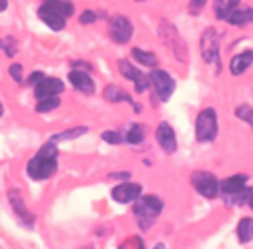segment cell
I'll return each mask as SVG.
<instances>
[{
  "label": "cell",
  "mask_w": 253,
  "mask_h": 249,
  "mask_svg": "<svg viewBox=\"0 0 253 249\" xmlns=\"http://www.w3.org/2000/svg\"><path fill=\"white\" fill-rule=\"evenodd\" d=\"M56 157H58V151L54 147L52 141H48L33 159L28 161V167H26V173L30 175V179H37V181H42V179H48L56 173Z\"/></svg>",
  "instance_id": "cell-1"
},
{
  "label": "cell",
  "mask_w": 253,
  "mask_h": 249,
  "mask_svg": "<svg viewBox=\"0 0 253 249\" xmlns=\"http://www.w3.org/2000/svg\"><path fill=\"white\" fill-rule=\"evenodd\" d=\"M163 211V201L155 195H147V197H139L133 205V213L139 219L141 229H149L153 225V221L159 217V213Z\"/></svg>",
  "instance_id": "cell-2"
},
{
  "label": "cell",
  "mask_w": 253,
  "mask_h": 249,
  "mask_svg": "<svg viewBox=\"0 0 253 249\" xmlns=\"http://www.w3.org/2000/svg\"><path fill=\"white\" fill-rule=\"evenodd\" d=\"M195 135H197L199 143H211L217 137V113H215V109L207 107L197 115Z\"/></svg>",
  "instance_id": "cell-3"
},
{
  "label": "cell",
  "mask_w": 253,
  "mask_h": 249,
  "mask_svg": "<svg viewBox=\"0 0 253 249\" xmlns=\"http://www.w3.org/2000/svg\"><path fill=\"white\" fill-rule=\"evenodd\" d=\"M245 183H247V175H243V173L233 175V177H227V179L221 181V193L225 195L227 203L247 201L249 189H245Z\"/></svg>",
  "instance_id": "cell-4"
},
{
  "label": "cell",
  "mask_w": 253,
  "mask_h": 249,
  "mask_svg": "<svg viewBox=\"0 0 253 249\" xmlns=\"http://www.w3.org/2000/svg\"><path fill=\"white\" fill-rule=\"evenodd\" d=\"M191 183H193V187L197 189V193H201L207 199H215L221 193V183L209 171H197V173H193Z\"/></svg>",
  "instance_id": "cell-5"
},
{
  "label": "cell",
  "mask_w": 253,
  "mask_h": 249,
  "mask_svg": "<svg viewBox=\"0 0 253 249\" xmlns=\"http://www.w3.org/2000/svg\"><path fill=\"white\" fill-rule=\"evenodd\" d=\"M109 37L117 42V44H125L129 42L131 37H133V24L126 16H111L109 20Z\"/></svg>",
  "instance_id": "cell-6"
},
{
  "label": "cell",
  "mask_w": 253,
  "mask_h": 249,
  "mask_svg": "<svg viewBox=\"0 0 253 249\" xmlns=\"http://www.w3.org/2000/svg\"><path fill=\"white\" fill-rule=\"evenodd\" d=\"M149 81H151V84L155 86L157 95H159L161 101H169V99H171L173 90H175V81L171 79L169 73L157 69V71H153V73L149 75Z\"/></svg>",
  "instance_id": "cell-7"
},
{
  "label": "cell",
  "mask_w": 253,
  "mask_h": 249,
  "mask_svg": "<svg viewBox=\"0 0 253 249\" xmlns=\"http://www.w3.org/2000/svg\"><path fill=\"white\" fill-rule=\"evenodd\" d=\"M219 39L221 35L213 28H207L201 37V54L205 62H219Z\"/></svg>",
  "instance_id": "cell-8"
},
{
  "label": "cell",
  "mask_w": 253,
  "mask_h": 249,
  "mask_svg": "<svg viewBox=\"0 0 253 249\" xmlns=\"http://www.w3.org/2000/svg\"><path fill=\"white\" fill-rule=\"evenodd\" d=\"M39 16L52 30H62V28H65V24H67V18L62 16V12L56 6L46 4V2H42V6L39 8Z\"/></svg>",
  "instance_id": "cell-9"
},
{
  "label": "cell",
  "mask_w": 253,
  "mask_h": 249,
  "mask_svg": "<svg viewBox=\"0 0 253 249\" xmlns=\"http://www.w3.org/2000/svg\"><path fill=\"white\" fill-rule=\"evenodd\" d=\"M141 191H143V187L139 183H121L111 191V195L117 203H131L141 197Z\"/></svg>",
  "instance_id": "cell-10"
},
{
  "label": "cell",
  "mask_w": 253,
  "mask_h": 249,
  "mask_svg": "<svg viewBox=\"0 0 253 249\" xmlns=\"http://www.w3.org/2000/svg\"><path fill=\"white\" fill-rule=\"evenodd\" d=\"M62 90H65V84H62V81H58V79H50V77H44V79L35 86V95H37V99H39V101H42V99L58 97Z\"/></svg>",
  "instance_id": "cell-11"
},
{
  "label": "cell",
  "mask_w": 253,
  "mask_h": 249,
  "mask_svg": "<svg viewBox=\"0 0 253 249\" xmlns=\"http://www.w3.org/2000/svg\"><path fill=\"white\" fill-rule=\"evenodd\" d=\"M119 69H121V73H123V77H126L129 81H133L135 83V88H137V92H145L147 90V86H149V77H145L139 69H135L129 60H121L119 62Z\"/></svg>",
  "instance_id": "cell-12"
},
{
  "label": "cell",
  "mask_w": 253,
  "mask_h": 249,
  "mask_svg": "<svg viewBox=\"0 0 253 249\" xmlns=\"http://www.w3.org/2000/svg\"><path fill=\"white\" fill-rule=\"evenodd\" d=\"M157 143H159V147L171 155L177 151V139H175V131L169 123H161L159 127H157Z\"/></svg>",
  "instance_id": "cell-13"
},
{
  "label": "cell",
  "mask_w": 253,
  "mask_h": 249,
  "mask_svg": "<svg viewBox=\"0 0 253 249\" xmlns=\"http://www.w3.org/2000/svg\"><path fill=\"white\" fill-rule=\"evenodd\" d=\"M69 81L73 83V86H75L77 90L84 92V95H92V92H94V83H92V79H90L86 73H81V71H71Z\"/></svg>",
  "instance_id": "cell-14"
},
{
  "label": "cell",
  "mask_w": 253,
  "mask_h": 249,
  "mask_svg": "<svg viewBox=\"0 0 253 249\" xmlns=\"http://www.w3.org/2000/svg\"><path fill=\"white\" fill-rule=\"evenodd\" d=\"M251 65H253V50L239 52V54L233 56V60H231V75L239 77V75H243Z\"/></svg>",
  "instance_id": "cell-15"
},
{
  "label": "cell",
  "mask_w": 253,
  "mask_h": 249,
  "mask_svg": "<svg viewBox=\"0 0 253 249\" xmlns=\"http://www.w3.org/2000/svg\"><path fill=\"white\" fill-rule=\"evenodd\" d=\"M105 99L107 101H111V103H121V101H125V103H131L133 107H135V111L139 113L141 111V107L139 105H135L133 103V99L126 95V92L121 88V86H117V84H109L107 88H105Z\"/></svg>",
  "instance_id": "cell-16"
},
{
  "label": "cell",
  "mask_w": 253,
  "mask_h": 249,
  "mask_svg": "<svg viewBox=\"0 0 253 249\" xmlns=\"http://www.w3.org/2000/svg\"><path fill=\"white\" fill-rule=\"evenodd\" d=\"M237 6H239V0H213L215 16H217L219 20H225Z\"/></svg>",
  "instance_id": "cell-17"
},
{
  "label": "cell",
  "mask_w": 253,
  "mask_h": 249,
  "mask_svg": "<svg viewBox=\"0 0 253 249\" xmlns=\"http://www.w3.org/2000/svg\"><path fill=\"white\" fill-rule=\"evenodd\" d=\"M225 20H227L229 24H235V26H243V24H247V22H253V8H243V10L235 8Z\"/></svg>",
  "instance_id": "cell-18"
},
{
  "label": "cell",
  "mask_w": 253,
  "mask_h": 249,
  "mask_svg": "<svg viewBox=\"0 0 253 249\" xmlns=\"http://www.w3.org/2000/svg\"><path fill=\"white\" fill-rule=\"evenodd\" d=\"M237 235H239V241L241 243H249L253 241V219L251 217H243L237 225Z\"/></svg>",
  "instance_id": "cell-19"
},
{
  "label": "cell",
  "mask_w": 253,
  "mask_h": 249,
  "mask_svg": "<svg viewBox=\"0 0 253 249\" xmlns=\"http://www.w3.org/2000/svg\"><path fill=\"white\" fill-rule=\"evenodd\" d=\"M143 139H145V129H143V124L133 123L131 127H129V131H126V143L139 145V143H143Z\"/></svg>",
  "instance_id": "cell-20"
},
{
  "label": "cell",
  "mask_w": 253,
  "mask_h": 249,
  "mask_svg": "<svg viewBox=\"0 0 253 249\" xmlns=\"http://www.w3.org/2000/svg\"><path fill=\"white\" fill-rule=\"evenodd\" d=\"M10 201L14 203V209H16V213L22 217V219H24L28 225L33 223V215H28V211L24 209V203H22V199H20V195H18L16 191H12V193H10Z\"/></svg>",
  "instance_id": "cell-21"
},
{
  "label": "cell",
  "mask_w": 253,
  "mask_h": 249,
  "mask_svg": "<svg viewBox=\"0 0 253 249\" xmlns=\"http://www.w3.org/2000/svg\"><path fill=\"white\" fill-rule=\"evenodd\" d=\"M44 2H46V4L56 6V8L62 12V16H65V18L73 16V12H75V4H73V2H69V0H44Z\"/></svg>",
  "instance_id": "cell-22"
},
{
  "label": "cell",
  "mask_w": 253,
  "mask_h": 249,
  "mask_svg": "<svg viewBox=\"0 0 253 249\" xmlns=\"http://www.w3.org/2000/svg\"><path fill=\"white\" fill-rule=\"evenodd\" d=\"M133 56L141 62V65H145V67H155L157 65V56L153 52H145L141 48H133Z\"/></svg>",
  "instance_id": "cell-23"
},
{
  "label": "cell",
  "mask_w": 253,
  "mask_h": 249,
  "mask_svg": "<svg viewBox=\"0 0 253 249\" xmlns=\"http://www.w3.org/2000/svg\"><path fill=\"white\" fill-rule=\"evenodd\" d=\"M88 129L86 127H79V129H71V131H65V133H58V135H54V137H50V141L52 143H56V141H65V139H77V137H81V135H84Z\"/></svg>",
  "instance_id": "cell-24"
},
{
  "label": "cell",
  "mask_w": 253,
  "mask_h": 249,
  "mask_svg": "<svg viewBox=\"0 0 253 249\" xmlns=\"http://www.w3.org/2000/svg\"><path fill=\"white\" fill-rule=\"evenodd\" d=\"M235 115H237L241 121H245L247 124H251V129H253V107H249V105H239V107L235 109Z\"/></svg>",
  "instance_id": "cell-25"
},
{
  "label": "cell",
  "mask_w": 253,
  "mask_h": 249,
  "mask_svg": "<svg viewBox=\"0 0 253 249\" xmlns=\"http://www.w3.org/2000/svg\"><path fill=\"white\" fill-rule=\"evenodd\" d=\"M119 249H145V243H143L141 237L131 235V237H126V239L119 245Z\"/></svg>",
  "instance_id": "cell-26"
},
{
  "label": "cell",
  "mask_w": 253,
  "mask_h": 249,
  "mask_svg": "<svg viewBox=\"0 0 253 249\" xmlns=\"http://www.w3.org/2000/svg\"><path fill=\"white\" fill-rule=\"evenodd\" d=\"M58 105H60L58 97H52V99H42V101H39L37 111H39V113H48V111H52V109H58Z\"/></svg>",
  "instance_id": "cell-27"
},
{
  "label": "cell",
  "mask_w": 253,
  "mask_h": 249,
  "mask_svg": "<svg viewBox=\"0 0 253 249\" xmlns=\"http://www.w3.org/2000/svg\"><path fill=\"white\" fill-rule=\"evenodd\" d=\"M103 139H105L107 143H111V145L123 143V137H121L119 133H115V131H105V133H103Z\"/></svg>",
  "instance_id": "cell-28"
},
{
  "label": "cell",
  "mask_w": 253,
  "mask_h": 249,
  "mask_svg": "<svg viewBox=\"0 0 253 249\" xmlns=\"http://www.w3.org/2000/svg\"><path fill=\"white\" fill-rule=\"evenodd\" d=\"M97 18H99V14H97V12H94V10H84V12L81 14V22H83V24L94 22V20H97Z\"/></svg>",
  "instance_id": "cell-29"
},
{
  "label": "cell",
  "mask_w": 253,
  "mask_h": 249,
  "mask_svg": "<svg viewBox=\"0 0 253 249\" xmlns=\"http://www.w3.org/2000/svg\"><path fill=\"white\" fill-rule=\"evenodd\" d=\"M207 0H191L189 2V10H191V14H199V10L205 6Z\"/></svg>",
  "instance_id": "cell-30"
},
{
  "label": "cell",
  "mask_w": 253,
  "mask_h": 249,
  "mask_svg": "<svg viewBox=\"0 0 253 249\" xmlns=\"http://www.w3.org/2000/svg\"><path fill=\"white\" fill-rule=\"evenodd\" d=\"M10 75H12V79L16 83H22V67L20 65H12L10 67Z\"/></svg>",
  "instance_id": "cell-31"
},
{
  "label": "cell",
  "mask_w": 253,
  "mask_h": 249,
  "mask_svg": "<svg viewBox=\"0 0 253 249\" xmlns=\"http://www.w3.org/2000/svg\"><path fill=\"white\" fill-rule=\"evenodd\" d=\"M42 79H44V75H42V73H33V75H30V79H28V83L37 86V84H39Z\"/></svg>",
  "instance_id": "cell-32"
},
{
  "label": "cell",
  "mask_w": 253,
  "mask_h": 249,
  "mask_svg": "<svg viewBox=\"0 0 253 249\" xmlns=\"http://www.w3.org/2000/svg\"><path fill=\"white\" fill-rule=\"evenodd\" d=\"M247 205L253 209V189H249V193H247Z\"/></svg>",
  "instance_id": "cell-33"
},
{
  "label": "cell",
  "mask_w": 253,
  "mask_h": 249,
  "mask_svg": "<svg viewBox=\"0 0 253 249\" xmlns=\"http://www.w3.org/2000/svg\"><path fill=\"white\" fill-rule=\"evenodd\" d=\"M8 6V0H0V12H4Z\"/></svg>",
  "instance_id": "cell-34"
},
{
  "label": "cell",
  "mask_w": 253,
  "mask_h": 249,
  "mask_svg": "<svg viewBox=\"0 0 253 249\" xmlns=\"http://www.w3.org/2000/svg\"><path fill=\"white\" fill-rule=\"evenodd\" d=\"M155 249H167V247H165L163 243H157V245H155Z\"/></svg>",
  "instance_id": "cell-35"
},
{
  "label": "cell",
  "mask_w": 253,
  "mask_h": 249,
  "mask_svg": "<svg viewBox=\"0 0 253 249\" xmlns=\"http://www.w3.org/2000/svg\"><path fill=\"white\" fill-rule=\"evenodd\" d=\"M2 113H4V107H2V103H0V117H2Z\"/></svg>",
  "instance_id": "cell-36"
},
{
  "label": "cell",
  "mask_w": 253,
  "mask_h": 249,
  "mask_svg": "<svg viewBox=\"0 0 253 249\" xmlns=\"http://www.w3.org/2000/svg\"><path fill=\"white\" fill-rule=\"evenodd\" d=\"M137 2H143V0H137Z\"/></svg>",
  "instance_id": "cell-37"
}]
</instances>
